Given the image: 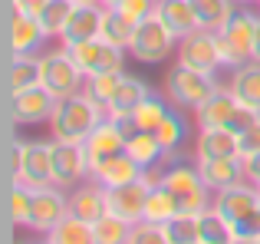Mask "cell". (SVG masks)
Segmentation results:
<instances>
[{
  "label": "cell",
  "mask_w": 260,
  "mask_h": 244,
  "mask_svg": "<svg viewBox=\"0 0 260 244\" xmlns=\"http://www.w3.org/2000/svg\"><path fill=\"white\" fill-rule=\"evenodd\" d=\"M106 116H109L106 106H99L83 89V93H76V96L59 99L56 112H53V119L46 122V126H50V132H53L56 142H86L89 132H92Z\"/></svg>",
  "instance_id": "cell-1"
},
{
  "label": "cell",
  "mask_w": 260,
  "mask_h": 244,
  "mask_svg": "<svg viewBox=\"0 0 260 244\" xmlns=\"http://www.w3.org/2000/svg\"><path fill=\"white\" fill-rule=\"evenodd\" d=\"M168 162H172V165H168L165 172L158 175V185H165L168 192H172V198L178 201V208H181V211L201 215L204 208L214 205V192L204 185V178H201V172H198V165H191V162H181L178 155H168Z\"/></svg>",
  "instance_id": "cell-2"
},
{
  "label": "cell",
  "mask_w": 260,
  "mask_h": 244,
  "mask_svg": "<svg viewBox=\"0 0 260 244\" xmlns=\"http://www.w3.org/2000/svg\"><path fill=\"white\" fill-rule=\"evenodd\" d=\"M214 208L231 221L237 238H260V188L254 181H237L214 195Z\"/></svg>",
  "instance_id": "cell-3"
},
{
  "label": "cell",
  "mask_w": 260,
  "mask_h": 244,
  "mask_svg": "<svg viewBox=\"0 0 260 244\" xmlns=\"http://www.w3.org/2000/svg\"><path fill=\"white\" fill-rule=\"evenodd\" d=\"M221 89L217 86V79H214V73H201V70H194V66H188V63H178L172 66V70L165 73V99L175 106V109H191L194 112L201 103H208L214 93Z\"/></svg>",
  "instance_id": "cell-4"
},
{
  "label": "cell",
  "mask_w": 260,
  "mask_h": 244,
  "mask_svg": "<svg viewBox=\"0 0 260 244\" xmlns=\"http://www.w3.org/2000/svg\"><path fill=\"white\" fill-rule=\"evenodd\" d=\"M257 26H260V13L247 10V7H237L234 17L217 30V46H221V59L228 70H237V66L254 59Z\"/></svg>",
  "instance_id": "cell-5"
},
{
  "label": "cell",
  "mask_w": 260,
  "mask_h": 244,
  "mask_svg": "<svg viewBox=\"0 0 260 244\" xmlns=\"http://www.w3.org/2000/svg\"><path fill=\"white\" fill-rule=\"evenodd\" d=\"M10 181H20L26 188L53 185V139H20L17 165L10 168Z\"/></svg>",
  "instance_id": "cell-6"
},
{
  "label": "cell",
  "mask_w": 260,
  "mask_h": 244,
  "mask_svg": "<svg viewBox=\"0 0 260 244\" xmlns=\"http://www.w3.org/2000/svg\"><path fill=\"white\" fill-rule=\"evenodd\" d=\"M40 73H43L40 83H43L56 99L76 96V93L86 89V73L76 66V59L70 56V50H66L63 43L53 46V50H46V53H40Z\"/></svg>",
  "instance_id": "cell-7"
},
{
  "label": "cell",
  "mask_w": 260,
  "mask_h": 244,
  "mask_svg": "<svg viewBox=\"0 0 260 244\" xmlns=\"http://www.w3.org/2000/svg\"><path fill=\"white\" fill-rule=\"evenodd\" d=\"M128 53H132V59L148 63V66H152V63H161V59H168L172 53H178V37L172 33V26L161 20L158 10H155L152 17L139 20Z\"/></svg>",
  "instance_id": "cell-8"
},
{
  "label": "cell",
  "mask_w": 260,
  "mask_h": 244,
  "mask_svg": "<svg viewBox=\"0 0 260 244\" xmlns=\"http://www.w3.org/2000/svg\"><path fill=\"white\" fill-rule=\"evenodd\" d=\"M59 99L53 96L46 86H30L20 93H7L4 96V119L13 126H43L53 119Z\"/></svg>",
  "instance_id": "cell-9"
},
{
  "label": "cell",
  "mask_w": 260,
  "mask_h": 244,
  "mask_svg": "<svg viewBox=\"0 0 260 244\" xmlns=\"http://www.w3.org/2000/svg\"><path fill=\"white\" fill-rule=\"evenodd\" d=\"M92 175V162L86 155L83 142H56L53 139V185L59 188H76Z\"/></svg>",
  "instance_id": "cell-10"
},
{
  "label": "cell",
  "mask_w": 260,
  "mask_h": 244,
  "mask_svg": "<svg viewBox=\"0 0 260 244\" xmlns=\"http://www.w3.org/2000/svg\"><path fill=\"white\" fill-rule=\"evenodd\" d=\"M70 56L76 59V66L89 76H99V73H115V70H125V53L122 46H112L106 43L102 37L95 40H86V43H76V46H66Z\"/></svg>",
  "instance_id": "cell-11"
},
{
  "label": "cell",
  "mask_w": 260,
  "mask_h": 244,
  "mask_svg": "<svg viewBox=\"0 0 260 244\" xmlns=\"http://www.w3.org/2000/svg\"><path fill=\"white\" fill-rule=\"evenodd\" d=\"M178 59L201 73H217L224 66L221 59V46H217V33L214 30H194L188 37L178 40Z\"/></svg>",
  "instance_id": "cell-12"
},
{
  "label": "cell",
  "mask_w": 260,
  "mask_h": 244,
  "mask_svg": "<svg viewBox=\"0 0 260 244\" xmlns=\"http://www.w3.org/2000/svg\"><path fill=\"white\" fill-rule=\"evenodd\" d=\"M155 178H158V175L145 172L142 178L128 181V185L109 188V211L125 218V221H132V225H139V221L145 218V201H148V192H152Z\"/></svg>",
  "instance_id": "cell-13"
},
{
  "label": "cell",
  "mask_w": 260,
  "mask_h": 244,
  "mask_svg": "<svg viewBox=\"0 0 260 244\" xmlns=\"http://www.w3.org/2000/svg\"><path fill=\"white\" fill-rule=\"evenodd\" d=\"M70 215V192L59 185L33 188V215H30V231L50 234L59 221Z\"/></svg>",
  "instance_id": "cell-14"
},
{
  "label": "cell",
  "mask_w": 260,
  "mask_h": 244,
  "mask_svg": "<svg viewBox=\"0 0 260 244\" xmlns=\"http://www.w3.org/2000/svg\"><path fill=\"white\" fill-rule=\"evenodd\" d=\"M46 33L40 26L37 13H23L10 7V20H7V53L10 56H40Z\"/></svg>",
  "instance_id": "cell-15"
},
{
  "label": "cell",
  "mask_w": 260,
  "mask_h": 244,
  "mask_svg": "<svg viewBox=\"0 0 260 244\" xmlns=\"http://www.w3.org/2000/svg\"><path fill=\"white\" fill-rule=\"evenodd\" d=\"M70 215L95 225L102 215H109V188L102 185L99 178L89 175L86 181H79L76 188H70Z\"/></svg>",
  "instance_id": "cell-16"
},
{
  "label": "cell",
  "mask_w": 260,
  "mask_h": 244,
  "mask_svg": "<svg viewBox=\"0 0 260 244\" xmlns=\"http://www.w3.org/2000/svg\"><path fill=\"white\" fill-rule=\"evenodd\" d=\"M125 142H128V132L122 129V122L119 119H112V116H106L99 122V126L89 132V139L83 142L86 145V155H89V162H102V159H109V155H119V152H125Z\"/></svg>",
  "instance_id": "cell-17"
},
{
  "label": "cell",
  "mask_w": 260,
  "mask_h": 244,
  "mask_svg": "<svg viewBox=\"0 0 260 244\" xmlns=\"http://www.w3.org/2000/svg\"><path fill=\"white\" fill-rule=\"evenodd\" d=\"M194 165H198V172H201L204 185H208L214 195L247 178V175H244V159H241V155H221V159H194Z\"/></svg>",
  "instance_id": "cell-18"
},
{
  "label": "cell",
  "mask_w": 260,
  "mask_h": 244,
  "mask_svg": "<svg viewBox=\"0 0 260 244\" xmlns=\"http://www.w3.org/2000/svg\"><path fill=\"white\" fill-rule=\"evenodd\" d=\"M102 13H106L102 4H76V10H73L70 23H66V30H63V37H59V43L76 46V43L102 37Z\"/></svg>",
  "instance_id": "cell-19"
},
{
  "label": "cell",
  "mask_w": 260,
  "mask_h": 244,
  "mask_svg": "<svg viewBox=\"0 0 260 244\" xmlns=\"http://www.w3.org/2000/svg\"><path fill=\"white\" fill-rule=\"evenodd\" d=\"M237 106H241V103H237V96L231 93V86H228V89L221 86L208 103H201L194 109L198 129H228L231 119H234V112H237Z\"/></svg>",
  "instance_id": "cell-20"
},
{
  "label": "cell",
  "mask_w": 260,
  "mask_h": 244,
  "mask_svg": "<svg viewBox=\"0 0 260 244\" xmlns=\"http://www.w3.org/2000/svg\"><path fill=\"white\" fill-rule=\"evenodd\" d=\"M145 168L132 159L128 152H119V155H109V159L95 162L92 165V178H99L106 188H115V185H128V181L142 178Z\"/></svg>",
  "instance_id": "cell-21"
},
{
  "label": "cell",
  "mask_w": 260,
  "mask_h": 244,
  "mask_svg": "<svg viewBox=\"0 0 260 244\" xmlns=\"http://www.w3.org/2000/svg\"><path fill=\"white\" fill-rule=\"evenodd\" d=\"M221 155H241L234 129H198L194 159H221Z\"/></svg>",
  "instance_id": "cell-22"
},
{
  "label": "cell",
  "mask_w": 260,
  "mask_h": 244,
  "mask_svg": "<svg viewBox=\"0 0 260 244\" xmlns=\"http://www.w3.org/2000/svg\"><path fill=\"white\" fill-rule=\"evenodd\" d=\"M148 96H152V89H148V86L142 83L139 76H128V73H125L106 112H109L112 119H128V116H132V112L142 106V99H148Z\"/></svg>",
  "instance_id": "cell-23"
},
{
  "label": "cell",
  "mask_w": 260,
  "mask_h": 244,
  "mask_svg": "<svg viewBox=\"0 0 260 244\" xmlns=\"http://www.w3.org/2000/svg\"><path fill=\"white\" fill-rule=\"evenodd\" d=\"M40 79H43V73H40V56H7V73H4V89L7 93L43 86Z\"/></svg>",
  "instance_id": "cell-24"
},
{
  "label": "cell",
  "mask_w": 260,
  "mask_h": 244,
  "mask_svg": "<svg viewBox=\"0 0 260 244\" xmlns=\"http://www.w3.org/2000/svg\"><path fill=\"white\" fill-rule=\"evenodd\" d=\"M158 13H161V20L172 26V33L178 40L194 33V30H201V20H198V10H194L191 0H158Z\"/></svg>",
  "instance_id": "cell-25"
},
{
  "label": "cell",
  "mask_w": 260,
  "mask_h": 244,
  "mask_svg": "<svg viewBox=\"0 0 260 244\" xmlns=\"http://www.w3.org/2000/svg\"><path fill=\"white\" fill-rule=\"evenodd\" d=\"M125 152L132 155V159L139 162V165L145 168V172H152L155 165L168 162V152L161 148L158 135H155V132H145V129H139V132H132V135H128V142H125Z\"/></svg>",
  "instance_id": "cell-26"
},
{
  "label": "cell",
  "mask_w": 260,
  "mask_h": 244,
  "mask_svg": "<svg viewBox=\"0 0 260 244\" xmlns=\"http://www.w3.org/2000/svg\"><path fill=\"white\" fill-rule=\"evenodd\" d=\"M231 93L237 96V103L260 109V63L257 59L231 70Z\"/></svg>",
  "instance_id": "cell-27"
},
{
  "label": "cell",
  "mask_w": 260,
  "mask_h": 244,
  "mask_svg": "<svg viewBox=\"0 0 260 244\" xmlns=\"http://www.w3.org/2000/svg\"><path fill=\"white\" fill-rule=\"evenodd\" d=\"M73 10H76V0H46V4L40 7L37 20H40V26H43L46 40H59L63 37Z\"/></svg>",
  "instance_id": "cell-28"
},
{
  "label": "cell",
  "mask_w": 260,
  "mask_h": 244,
  "mask_svg": "<svg viewBox=\"0 0 260 244\" xmlns=\"http://www.w3.org/2000/svg\"><path fill=\"white\" fill-rule=\"evenodd\" d=\"M106 7V4H102ZM135 20H128L122 10H115V7H106V13H102V40L112 46H122V50H128L132 46V37H135Z\"/></svg>",
  "instance_id": "cell-29"
},
{
  "label": "cell",
  "mask_w": 260,
  "mask_h": 244,
  "mask_svg": "<svg viewBox=\"0 0 260 244\" xmlns=\"http://www.w3.org/2000/svg\"><path fill=\"white\" fill-rule=\"evenodd\" d=\"M198 225H201V241H204V244H234V241H237L231 221L224 218V215L217 211L214 205L204 208V211L198 215Z\"/></svg>",
  "instance_id": "cell-30"
},
{
  "label": "cell",
  "mask_w": 260,
  "mask_h": 244,
  "mask_svg": "<svg viewBox=\"0 0 260 244\" xmlns=\"http://www.w3.org/2000/svg\"><path fill=\"white\" fill-rule=\"evenodd\" d=\"M178 211H181V208H178V201L172 198V192H168L165 185H158V178H155L152 192H148V201H145V218H142V221L168 225V221H172Z\"/></svg>",
  "instance_id": "cell-31"
},
{
  "label": "cell",
  "mask_w": 260,
  "mask_h": 244,
  "mask_svg": "<svg viewBox=\"0 0 260 244\" xmlns=\"http://www.w3.org/2000/svg\"><path fill=\"white\" fill-rule=\"evenodd\" d=\"M7 215H10L13 228H30V215H33V188L10 181L7 188Z\"/></svg>",
  "instance_id": "cell-32"
},
{
  "label": "cell",
  "mask_w": 260,
  "mask_h": 244,
  "mask_svg": "<svg viewBox=\"0 0 260 244\" xmlns=\"http://www.w3.org/2000/svg\"><path fill=\"white\" fill-rule=\"evenodd\" d=\"M191 4H194V10H198L201 26L204 30H214V33L221 30V26L234 17V10L241 7L237 0H191Z\"/></svg>",
  "instance_id": "cell-33"
},
{
  "label": "cell",
  "mask_w": 260,
  "mask_h": 244,
  "mask_svg": "<svg viewBox=\"0 0 260 244\" xmlns=\"http://www.w3.org/2000/svg\"><path fill=\"white\" fill-rule=\"evenodd\" d=\"M155 135H158V142H161V148H165L168 155H178V148L184 145V139H188V122H184L181 116V109H168V116L161 119V126L155 129Z\"/></svg>",
  "instance_id": "cell-34"
},
{
  "label": "cell",
  "mask_w": 260,
  "mask_h": 244,
  "mask_svg": "<svg viewBox=\"0 0 260 244\" xmlns=\"http://www.w3.org/2000/svg\"><path fill=\"white\" fill-rule=\"evenodd\" d=\"M92 234H95V244H128V238H132V221L109 211L92 225Z\"/></svg>",
  "instance_id": "cell-35"
},
{
  "label": "cell",
  "mask_w": 260,
  "mask_h": 244,
  "mask_svg": "<svg viewBox=\"0 0 260 244\" xmlns=\"http://www.w3.org/2000/svg\"><path fill=\"white\" fill-rule=\"evenodd\" d=\"M50 238L56 244H95V234H92V225L76 215H66L56 228L50 231Z\"/></svg>",
  "instance_id": "cell-36"
},
{
  "label": "cell",
  "mask_w": 260,
  "mask_h": 244,
  "mask_svg": "<svg viewBox=\"0 0 260 244\" xmlns=\"http://www.w3.org/2000/svg\"><path fill=\"white\" fill-rule=\"evenodd\" d=\"M168 99H165V93H152L148 99H142V106L132 112V119H135V129H145V132H155V129L161 126V119L168 116Z\"/></svg>",
  "instance_id": "cell-37"
},
{
  "label": "cell",
  "mask_w": 260,
  "mask_h": 244,
  "mask_svg": "<svg viewBox=\"0 0 260 244\" xmlns=\"http://www.w3.org/2000/svg\"><path fill=\"white\" fill-rule=\"evenodd\" d=\"M172 244H201V225H198V215L178 211L172 221L165 225Z\"/></svg>",
  "instance_id": "cell-38"
},
{
  "label": "cell",
  "mask_w": 260,
  "mask_h": 244,
  "mask_svg": "<svg viewBox=\"0 0 260 244\" xmlns=\"http://www.w3.org/2000/svg\"><path fill=\"white\" fill-rule=\"evenodd\" d=\"M122 76H125V70H115V73H99V76H89V79H86V93H89V96H92L99 106H106V109H109V103H112V96H115V89H119Z\"/></svg>",
  "instance_id": "cell-39"
},
{
  "label": "cell",
  "mask_w": 260,
  "mask_h": 244,
  "mask_svg": "<svg viewBox=\"0 0 260 244\" xmlns=\"http://www.w3.org/2000/svg\"><path fill=\"white\" fill-rule=\"evenodd\" d=\"M128 244H172V238H168L165 225L139 221V225H132V238H128Z\"/></svg>",
  "instance_id": "cell-40"
},
{
  "label": "cell",
  "mask_w": 260,
  "mask_h": 244,
  "mask_svg": "<svg viewBox=\"0 0 260 244\" xmlns=\"http://www.w3.org/2000/svg\"><path fill=\"white\" fill-rule=\"evenodd\" d=\"M115 10H122L128 20H135V23H139V20L152 17V13L158 10V0H122Z\"/></svg>",
  "instance_id": "cell-41"
},
{
  "label": "cell",
  "mask_w": 260,
  "mask_h": 244,
  "mask_svg": "<svg viewBox=\"0 0 260 244\" xmlns=\"http://www.w3.org/2000/svg\"><path fill=\"white\" fill-rule=\"evenodd\" d=\"M237 142H241V159L260 152V119L254 122V126H247L244 132H237Z\"/></svg>",
  "instance_id": "cell-42"
},
{
  "label": "cell",
  "mask_w": 260,
  "mask_h": 244,
  "mask_svg": "<svg viewBox=\"0 0 260 244\" xmlns=\"http://www.w3.org/2000/svg\"><path fill=\"white\" fill-rule=\"evenodd\" d=\"M244 175H247V181L260 185V152H254V155L244 159Z\"/></svg>",
  "instance_id": "cell-43"
},
{
  "label": "cell",
  "mask_w": 260,
  "mask_h": 244,
  "mask_svg": "<svg viewBox=\"0 0 260 244\" xmlns=\"http://www.w3.org/2000/svg\"><path fill=\"white\" fill-rule=\"evenodd\" d=\"M43 4H46V0H10L13 10H23V13H40Z\"/></svg>",
  "instance_id": "cell-44"
},
{
  "label": "cell",
  "mask_w": 260,
  "mask_h": 244,
  "mask_svg": "<svg viewBox=\"0 0 260 244\" xmlns=\"http://www.w3.org/2000/svg\"><path fill=\"white\" fill-rule=\"evenodd\" d=\"M254 59L260 63V26H257V40H254Z\"/></svg>",
  "instance_id": "cell-45"
},
{
  "label": "cell",
  "mask_w": 260,
  "mask_h": 244,
  "mask_svg": "<svg viewBox=\"0 0 260 244\" xmlns=\"http://www.w3.org/2000/svg\"><path fill=\"white\" fill-rule=\"evenodd\" d=\"M234 244H260V238H237Z\"/></svg>",
  "instance_id": "cell-46"
},
{
  "label": "cell",
  "mask_w": 260,
  "mask_h": 244,
  "mask_svg": "<svg viewBox=\"0 0 260 244\" xmlns=\"http://www.w3.org/2000/svg\"><path fill=\"white\" fill-rule=\"evenodd\" d=\"M33 244H56V241H53L50 234H43V241H33Z\"/></svg>",
  "instance_id": "cell-47"
},
{
  "label": "cell",
  "mask_w": 260,
  "mask_h": 244,
  "mask_svg": "<svg viewBox=\"0 0 260 244\" xmlns=\"http://www.w3.org/2000/svg\"><path fill=\"white\" fill-rule=\"evenodd\" d=\"M102 4H106V7H119L122 0H102Z\"/></svg>",
  "instance_id": "cell-48"
},
{
  "label": "cell",
  "mask_w": 260,
  "mask_h": 244,
  "mask_svg": "<svg viewBox=\"0 0 260 244\" xmlns=\"http://www.w3.org/2000/svg\"><path fill=\"white\" fill-rule=\"evenodd\" d=\"M241 7H250V4H260V0H237Z\"/></svg>",
  "instance_id": "cell-49"
},
{
  "label": "cell",
  "mask_w": 260,
  "mask_h": 244,
  "mask_svg": "<svg viewBox=\"0 0 260 244\" xmlns=\"http://www.w3.org/2000/svg\"><path fill=\"white\" fill-rule=\"evenodd\" d=\"M76 4H102V0H76Z\"/></svg>",
  "instance_id": "cell-50"
},
{
  "label": "cell",
  "mask_w": 260,
  "mask_h": 244,
  "mask_svg": "<svg viewBox=\"0 0 260 244\" xmlns=\"http://www.w3.org/2000/svg\"><path fill=\"white\" fill-rule=\"evenodd\" d=\"M257 13H260V4H257Z\"/></svg>",
  "instance_id": "cell-51"
},
{
  "label": "cell",
  "mask_w": 260,
  "mask_h": 244,
  "mask_svg": "<svg viewBox=\"0 0 260 244\" xmlns=\"http://www.w3.org/2000/svg\"><path fill=\"white\" fill-rule=\"evenodd\" d=\"M26 244H33V241H26Z\"/></svg>",
  "instance_id": "cell-52"
},
{
  "label": "cell",
  "mask_w": 260,
  "mask_h": 244,
  "mask_svg": "<svg viewBox=\"0 0 260 244\" xmlns=\"http://www.w3.org/2000/svg\"><path fill=\"white\" fill-rule=\"evenodd\" d=\"M201 244H204V241H201Z\"/></svg>",
  "instance_id": "cell-53"
},
{
  "label": "cell",
  "mask_w": 260,
  "mask_h": 244,
  "mask_svg": "<svg viewBox=\"0 0 260 244\" xmlns=\"http://www.w3.org/2000/svg\"><path fill=\"white\" fill-rule=\"evenodd\" d=\"M257 188H260V185H257Z\"/></svg>",
  "instance_id": "cell-54"
}]
</instances>
